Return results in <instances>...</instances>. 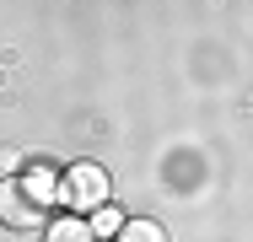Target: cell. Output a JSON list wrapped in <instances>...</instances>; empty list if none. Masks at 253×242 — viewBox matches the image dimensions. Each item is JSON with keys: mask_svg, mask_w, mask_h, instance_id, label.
<instances>
[{"mask_svg": "<svg viewBox=\"0 0 253 242\" xmlns=\"http://www.w3.org/2000/svg\"><path fill=\"white\" fill-rule=\"evenodd\" d=\"M113 242H172V237H167V226H162V221L135 215V221H124V232H119Z\"/></svg>", "mask_w": 253, "mask_h": 242, "instance_id": "obj_5", "label": "cell"}, {"mask_svg": "<svg viewBox=\"0 0 253 242\" xmlns=\"http://www.w3.org/2000/svg\"><path fill=\"white\" fill-rule=\"evenodd\" d=\"M16 167H22V156H16V151H5V156H0V183H5V172H16Z\"/></svg>", "mask_w": 253, "mask_h": 242, "instance_id": "obj_7", "label": "cell"}, {"mask_svg": "<svg viewBox=\"0 0 253 242\" xmlns=\"http://www.w3.org/2000/svg\"><path fill=\"white\" fill-rule=\"evenodd\" d=\"M0 221H5L11 232H27V226H49V221H43V210H38L27 194L16 189V183H0Z\"/></svg>", "mask_w": 253, "mask_h": 242, "instance_id": "obj_3", "label": "cell"}, {"mask_svg": "<svg viewBox=\"0 0 253 242\" xmlns=\"http://www.w3.org/2000/svg\"><path fill=\"white\" fill-rule=\"evenodd\" d=\"M43 242H97V232H92V221L86 215H54L49 226H43Z\"/></svg>", "mask_w": 253, "mask_h": 242, "instance_id": "obj_4", "label": "cell"}, {"mask_svg": "<svg viewBox=\"0 0 253 242\" xmlns=\"http://www.w3.org/2000/svg\"><path fill=\"white\" fill-rule=\"evenodd\" d=\"M92 232H97V242H113L119 232H124V215L108 204V210H97V215H92Z\"/></svg>", "mask_w": 253, "mask_h": 242, "instance_id": "obj_6", "label": "cell"}, {"mask_svg": "<svg viewBox=\"0 0 253 242\" xmlns=\"http://www.w3.org/2000/svg\"><path fill=\"white\" fill-rule=\"evenodd\" d=\"M113 204V183H108V172H102L97 161H76V167H65V210L70 215H97Z\"/></svg>", "mask_w": 253, "mask_h": 242, "instance_id": "obj_1", "label": "cell"}, {"mask_svg": "<svg viewBox=\"0 0 253 242\" xmlns=\"http://www.w3.org/2000/svg\"><path fill=\"white\" fill-rule=\"evenodd\" d=\"M16 189L27 194L38 210H49V204H65V172H54L49 161H33V167L16 178Z\"/></svg>", "mask_w": 253, "mask_h": 242, "instance_id": "obj_2", "label": "cell"}, {"mask_svg": "<svg viewBox=\"0 0 253 242\" xmlns=\"http://www.w3.org/2000/svg\"><path fill=\"white\" fill-rule=\"evenodd\" d=\"M5 232H11V226H5V221H0V242H5Z\"/></svg>", "mask_w": 253, "mask_h": 242, "instance_id": "obj_8", "label": "cell"}]
</instances>
